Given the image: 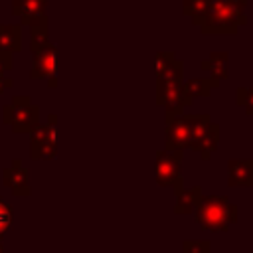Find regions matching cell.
<instances>
[{
	"mask_svg": "<svg viewBox=\"0 0 253 253\" xmlns=\"http://www.w3.org/2000/svg\"><path fill=\"white\" fill-rule=\"evenodd\" d=\"M245 6L247 0H211L196 26L202 34H235L247 22Z\"/></svg>",
	"mask_w": 253,
	"mask_h": 253,
	"instance_id": "obj_1",
	"label": "cell"
},
{
	"mask_svg": "<svg viewBox=\"0 0 253 253\" xmlns=\"http://www.w3.org/2000/svg\"><path fill=\"white\" fill-rule=\"evenodd\" d=\"M4 186L12 190L14 196H30V182H28V170L22 166V160L14 158L12 166L2 170Z\"/></svg>",
	"mask_w": 253,
	"mask_h": 253,
	"instance_id": "obj_10",
	"label": "cell"
},
{
	"mask_svg": "<svg viewBox=\"0 0 253 253\" xmlns=\"http://www.w3.org/2000/svg\"><path fill=\"white\" fill-rule=\"evenodd\" d=\"M45 6L47 0H12V14L26 26H38L47 22Z\"/></svg>",
	"mask_w": 253,
	"mask_h": 253,
	"instance_id": "obj_9",
	"label": "cell"
},
{
	"mask_svg": "<svg viewBox=\"0 0 253 253\" xmlns=\"http://www.w3.org/2000/svg\"><path fill=\"white\" fill-rule=\"evenodd\" d=\"M156 79L164 81H182L184 75V63L172 53V51H158L154 59Z\"/></svg>",
	"mask_w": 253,
	"mask_h": 253,
	"instance_id": "obj_11",
	"label": "cell"
},
{
	"mask_svg": "<svg viewBox=\"0 0 253 253\" xmlns=\"http://www.w3.org/2000/svg\"><path fill=\"white\" fill-rule=\"evenodd\" d=\"M184 152H168L160 150L156 154V182L160 186H172L176 190L184 188V178L180 174V162Z\"/></svg>",
	"mask_w": 253,
	"mask_h": 253,
	"instance_id": "obj_7",
	"label": "cell"
},
{
	"mask_svg": "<svg viewBox=\"0 0 253 253\" xmlns=\"http://www.w3.org/2000/svg\"><path fill=\"white\" fill-rule=\"evenodd\" d=\"M32 142H30V156L32 160H49L57 154V117L51 113L47 117L45 125H36L32 130Z\"/></svg>",
	"mask_w": 253,
	"mask_h": 253,
	"instance_id": "obj_4",
	"label": "cell"
},
{
	"mask_svg": "<svg viewBox=\"0 0 253 253\" xmlns=\"http://www.w3.org/2000/svg\"><path fill=\"white\" fill-rule=\"evenodd\" d=\"M4 71H6V69L0 65V93H4L8 87H12V79H10V77H6V75H4Z\"/></svg>",
	"mask_w": 253,
	"mask_h": 253,
	"instance_id": "obj_23",
	"label": "cell"
},
{
	"mask_svg": "<svg viewBox=\"0 0 253 253\" xmlns=\"http://www.w3.org/2000/svg\"><path fill=\"white\" fill-rule=\"evenodd\" d=\"M194 217L208 231H225L237 221V206L223 196H202Z\"/></svg>",
	"mask_w": 253,
	"mask_h": 253,
	"instance_id": "obj_2",
	"label": "cell"
},
{
	"mask_svg": "<svg viewBox=\"0 0 253 253\" xmlns=\"http://www.w3.org/2000/svg\"><path fill=\"white\" fill-rule=\"evenodd\" d=\"M166 150L184 152L190 148V117L182 113H166Z\"/></svg>",
	"mask_w": 253,
	"mask_h": 253,
	"instance_id": "obj_6",
	"label": "cell"
},
{
	"mask_svg": "<svg viewBox=\"0 0 253 253\" xmlns=\"http://www.w3.org/2000/svg\"><path fill=\"white\" fill-rule=\"evenodd\" d=\"M156 103L166 107V113H182L186 107L192 105V97L186 93L182 81H156Z\"/></svg>",
	"mask_w": 253,
	"mask_h": 253,
	"instance_id": "obj_5",
	"label": "cell"
},
{
	"mask_svg": "<svg viewBox=\"0 0 253 253\" xmlns=\"http://www.w3.org/2000/svg\"><path fill=\"white\" fill-rule=\"evenodd\" d=\"M202 200V188L200 186H192V188H182L176 192V206H174V211L178 215H184V213H194V210L198 208Z\"/></svg>",
	"mask_w": 253,
	"mask_h": 253,
	"instance_id": "obj_14",
	"label": "cell"
},
{
	"mask_svg": "<svg viewBox=\"0 0 253 253\" xmlns=\"http://www.w3.org/2000/svg\"><path fill=\"white\" fill-rule=\"evenodd\" d=\"M235 99H237V105H241L247 115H253V87H247V89L239 87L235 93Z\"/></svg>",
	"mask_w": 253,
	"mask_h": 253,
	"instance_id": "obj_20",
	"label": "cell"
},
{
	"mask_svg": "<svg viewBox=\"0 0 253 253\" xmlns=\"http://www.w3.org/2000/svg\"><path fill=\"white\" fill-rule=\"evenodd\" d=\"M22 47V28L14 24H0V51L16 53Z\"/></svg>",
	"mask_w": 253,
	"mask_h": 253,
	"instance_id": "obj_15",
	"label": "cell"
},
{
	"mask_svg": "<svg viewBox=\"0 0 253 253\" xmlns=\"http://www.w3.org/2000/svg\"><path fill=\"white\" fill-rule=\"evenodd\" d=\"M211 0H184V14L192 18V22L196 24L208 10Z\"/></svg>",
	"mask_w": 253,
	"mask_h": 253,
	"instance_id": "obj_19",
	"label": "cell"
},
{
	"mask_svg": "<svg viewBox=\"0 0 253 253\" xmlns=\"http://www.w3.org/2000/svg\"><path fill=\"white\" fill-rule=\"evenodd\" d=\"M14 223V213H12V206L6 204L4 200H0V237L2 233H6Z\"/></svg>",
	"mask_w": 253,
	"mask_h": 253,
	"instance_id": "obj_21",
	"label": "cell"
},
{
	"mask_svg": "<svg viewBox=\"0 0 253 253\" xmlns=\"http://www.w3.org/2000/svg\"><path fill=\"white\" fill-rule=\"evenodd\" d=\"M40 109L32 105V99L26 95H16L12 103H6L2 109V121L12 126L14 132H30L38 125Z\"/></svg>",
	"mask_w": 253,
	"mask_h": 253,
	"instance_id": "obj_3",
	"label": "cell"
},
{
	"mask_svg": "<svg viewBox=\"0 0 253 253\" xmlns=\"http://www.w3.org/2000/svg\"><path fill=\"white\" fill-rule=\"evenodd\" d=\"M227 184L253 188V158H231L227 160Z\"/></svg>",
	"mask_w": 253,
	"mask_h": 253,
	"instance_id": "obj_12",
	"label": "cell"
},
{
	"mask_svg": "<svg viewBox=\"0 0 253 253\" xmlns=\"http://www.w3.org/2000/svg\"><path fill=\"white\" fill-rule=\"evenodd\" d=\"M49 43V34H47V22L45 24H38L32 26V34H30V49L38 51L40 47Z\"/></svg>",
	"mask_w": 253,
	"mask_h": 253,
	"instance_id": "obj_18",
	"label": "cell"
},
{
	"mask_svg": "<svg viewBox=\"0 0 253 253\" xmlns=\"http://www.w3.org/2000/svg\"><path fill=\"white\" fill-rule=\"evenodd\" d=\"M200 67L206 69V71H210V75H211L210 79H211V81L219 83L221 79L227 77V53H225V51L210 53V57L204 59V61L200 63Z\"/></svg>",
	"mask_w": 253,
	"mask_h": 253,
	"instance_id": "obj_16",
	"label": "cell"
},
{
	"mask_svg": "<svg viewBox=\"0 0 253 253\" xmlns=\"http://www.w3.org/2000/svg\"><path fill=\"white\" fill-rule=\"evenodd\" d=\"M217 144H219V125L211 121L204 128V132L200 134V138H198V142L194 144L192 150H196L202 160H210L211 154L217 150Z\"/></svg>",
	"mask_w": 253,
	"mask_h": 253,
	"instance_id": "obj_13",
	"label": "cell"
},
{
	"mask_svg": "<svg viewBox=\"0 0 253 253\" xmlns=\"http://www.w3.org/2000/svg\"><path fill=\"white\" fill-rule=\"evenodd\" d=\"M184 253H211V243L208 239H186L184 241Z\"/></svg>",
	"mask_w": 253,
	"mask_h": 253,
	"instance_id": "obj_22",
	"label": "cell"
},
{
	"mask_svg": "<svg viewBox=\"0 0 253 253\" xmlns=\"http://www.w3.org/2000/svg\"><path fill=\"white\" fill-rule=\"evenodd\" d=\"M55 71H57V49L47 43L43 47H40L38 51H32V79H49V87L53 89L57 85L55 79Z\"/></svg>",
	"mask_w": 253,
	"mask_h": 253,
	"instance_id": "obj_8",
	"label": "cell"
},
{
	"mask_svg": "<svg viewBox=\"0 0 253 253\" xmlns=\"http://www.w3.org/2000/svg\"><path fill=\"white\" fill-rule=\"evenodd\" d=\"M219 83L211 81V79H202V77H194V79H188L184 83V89L186 93L194 99V97H208L211 93L213 87H217Z\"/></svg>",
	"mask_w": 253,
	"mask_h": 253,
	"instance_id": "obj_17",
	"label": "cell"
}]
</instances>
